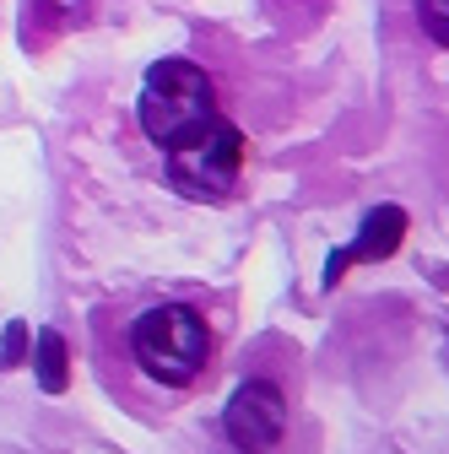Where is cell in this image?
Segmentation results:
<instances>
[{"label": "cell", "instance_id": "1", "mask_svg": "<svg viewBox=\"0 0 449 454\" xmlns=\"http://www.w3.org/2000/svg\"><path fill=\"white\" fill-rule=\"evenodd\" d=\"M130 357L146 379L185 389L211 363V325L190 303H157V309L136 314V325H130Z\"/></svg>", "mask_w": 449, "mask_h": 454}, {"label": "cell", "instance_id": "2", "mask_svg": "<svg viewBox=\"0 0 449 454\" xmlns=\"http://www.w3.org/2000/svg\"><path fill=\"white\" fill-rule=\"evenodd\" d=\"M136 120L141 130L168 152L174 141H185L190 130H201L206 120H217V87L201 66L190 60H157L141 82L136 98Z\"/></svg>", "mask_w": 449, "mask_h": 454}, {"label": "cell", "instance_id": "3", "mask_svg": "<svg viewBox=\"0 0 449 454\" xmlns=\"http://www.w3.org/2000/svg\"><path fill=\"white\" fill-rule=\"evenodd\" d=\"M244 174V130L233 120H206L201 130H190L185 141L168 146V179L185 195H228Z\"/></svg>", "mask_w": 449, "mask_h": 454}, {"label": "cell", "instance_id": "4", "mask_svg": "<svg viewBox=\"0 0 449 454\" xmlns=\"http://www.w3.org/2000/svg\"><path fill=\"white\" fill-rule=\"evenodd\" d=\"M222 433L239 454H271L288 433V395L271 379H244L233 401L222 406Z\"/></svg>", "mask_w": 449, "mask_h": 454}, {"label": "cell", "instance_id": "5", "mask_svg": "<svg viewBox=\"0 0 449 454\" xmlns=\"http://www.w3.org/2000/svg\"><path fill=\"white\" fill-rule=\"evenodd\" d=\"M401 239H406V211H401V206H379V211H368V216H363V227H358V239L325 260V287H335V281L347 276V265L390 260V254L401 249Z\"/></svg>", "mask_w": 449, "mask_h": 454}, {"label": "cell", "instance_id": "6", "mask_svg": "<svg viewBox=\"0 0 449 454\" xmlns=\"http://www.w3.org/2000/svg\"><path fill=\"white\" fill-rule=\"evenodd\" d=\"M33 373H38V389L43 395H66L71 389V357H66V340L60 330H38V347H33Z\"/></svg>", "mask_w": 449, "mask_h": 454}, {"label": "cell", "instance_id": "7", "mask_svg": "<svg viewBox=\"0 0 449 454\" xmlns=\"http://www.w3.org/2000/svg\"><path fill=\"white\" fill-rule=\"evenodd\" d=\"M417 17H422V33L449 49V6L444 0H417Z\"/></svg>", "mask_w": 449, "mask_h": 454}, {"label": "cell", "instance_id": "8", "mask_svg": "<svg viewBox=\"0 0 449 454\" xmlns=\"http://www.w3.org/2000/svg\"><path fill=\"white\" fill-rule=\"evenodd\" d=\"M22 347H28V325L17 319V325H6V357L0 363H22Z\"/></svg>", "mask_w": 449, "mask_h": 454}]
</instances>
